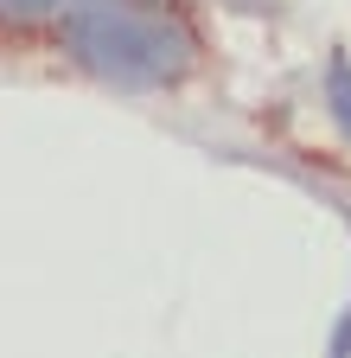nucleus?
I'll list each match as a JSON object with an SVG mask.
<instances>
[{
    "label": "nucleus",
    "instance_id": "nucleus-1",
    "mask_svg": "<svg viewBox=\"0 0 351 358\" xmlns=\"http://www.w3.org/2000/svg\"><path fill=\"white\" fill-rule=\"evenodd\" d=\"M7 13H32V7H52V0H0Z\"/></svg>",
    "mask_w": 351,
    "mask_h": 358
}]
</instances>
